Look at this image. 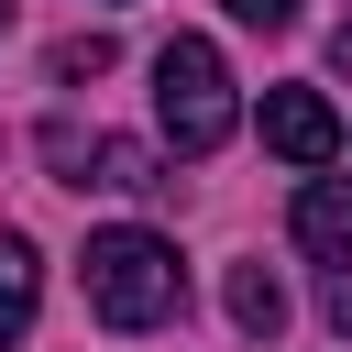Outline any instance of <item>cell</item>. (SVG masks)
Returning a JSON list of instances; mask_svg holds the SVG:
<instances>
[{
    "label": "cell",
    "instance_id": "7",
    "mask_svg": "<svg viewBox=\"0 0 352 352\" xmlns=\"http://www.w3.org/2000/svg\"><path fill=\"white\" fill-rule=\"evenodd\" d=\"M99 143H110V132H77V121H44V165H55L66 187H99Z\"/></svg>",
    "mask_w": 352,
    "mask_h": 352
},
{
    "label": "cell",
    "instance_id": "9",
    "mask_svg": "<svg viewBox=\"0 0 352 352\" xmlns=\"http://www.w3.org/2000/svg\"><path fill=\"white\" fill-rule=\"evenodd\" d=\"M319 319L352 341V264H330V275H319Z\"/></svg>",
    "mask_w": 352,
    "mask_h": 352
},
{
    "label": "cell",
    "instance_id": "5",
    "mask_svg": "<svg viewBox=\"0 0 352 352\" xmlns=\"http://www.w3.org/2000/svg\"><path fill=\"white\" fill-rule=\"evenodd\" d=\"M220 297H231V330H242V341H275V330H286V286H275L264 264H231Z\"/></svg>",
    "mask_w": 352,
    "mask_h": 352
},
{
    "label": "cell",
    "instance_id": "3",
    "mask_svg": "<svg viewBox=\"0 0 352 352\" xmlns=\"http://www.w3.org/2000/svg\"><path fill=\"white\" fill-rule=\"evenodd\" d=\"M264 143H275L286 165H330V154H341V110H330L319 88H264Z\"/></svg>",
    "mask_w": 352,
    "mask_h": 352
},
{
    "label": "cell",
    "instance_id": "11",
    "mask_svg": "<svg viewBox=\"0 0 352 352\" xmlns=\"http://www.w3.org/2000/svg\"><path fill=\"white\" fill-rule=\"evenodd\" d=\"M330 66H352V22H341V33H330Z\"/></svg>",
    "mask_w": 352,
    "mask_h": 352
},
{
    "label": "cell",
    "instance_id": "6",
    "mask_svg": "<svg viewBox=\"0 0 352 352\" xmlns=\"http://www.w3.org/2000/svg\"><path fill=\"white\" fill-rule=\"evenodd\" d=\"M33 297H44V264H33V242H22V231H0V341H22V330H33Z\"/></svg>",
    "mask_w": 352,
    "mask_h": 352
},
{
    "label": "cell",
    "instance_id": "1",
    "mask_svg": "<svg viewBox=\"0 0 352 352\" xmlns=\"http://www.w3.org/2000/svg\"><path fill=\"white\" fill-rule=\"evenodd\" d=\"M77 275H88V308H99L110 330H165V319L187 308V264H176L165 231H88Z\"/></svg>",
    "mask_w": 352,
    "mask_h": 352
},
{
    "label": "cell",
    "instance_id": "4",
    "mask_svg": "<svg viewBox=\"0 0 352 352\" xmlns=\"http://www.w3.org/2000/svg\"><path fill=\"white\" fill-rule=\"evenodd\" d=\"M286 231H297L308 253H330V264H352V176H319V187H297V209H286Z\"/></svg>",
    "mask_w": 352,
    "mask_h": 352
},
{
    "label": "cell",
    "instance_id": "10",
    "mask_svg": "<svg viewBox=\"0 0 352 352\" xmlns=\"http://www.w3.org/2000/svg\"><path fill=\"white\" fill-rule=\"evenodd\" d=\"M220 11H231V22H253V33H286V22H297V0H220Z\"/></svg>",
    "mask_w": 352,
    "mask_h": 352
},
{
    "label": "cell",
    "instance_id": "2",
    "mask_svg": "<svg viewBox=\"0 0 352 352\" xmlns=\"http://www.w3.org/2000/svg\"><path fill=\"white\" fill-rule=\"evenodd\" d=\"M154 121H165V143H176L187 165L231 143L242 99H231V66H220L209 33H165V44H154Z\"/></svg>",
    "mask_w": 352,
    "mask_h": 352
},
{
    "label": "cell",
    "instance_id": "8",
    "mask_svg": "<svg viewBox=\"0 0 352 352\" xmlns=\"http://www.w3.org/2000/svg\"><path fill=\"white\" fill-rule=\"evenodd\" d=\"M110 66H121L110 33H66V44H55V88H88V77H110Z\"/></svg>",
    "mask_w": 352,
    "mask_h": 352
},
{
    "label": "cell",
    "instance_id": "12",
    "mask_svg": "<svg viewBox=\"0 0 352 352\" xmlns=\"http://www.w3.org/2000/svg\"><path fill=\"white\" fill-rule=\"evenodd\" d=\"M0 33H11V0H0Z\"/></svg>",
    "mask_w": 352,
    "mask_h": 352
}]
</instances>
